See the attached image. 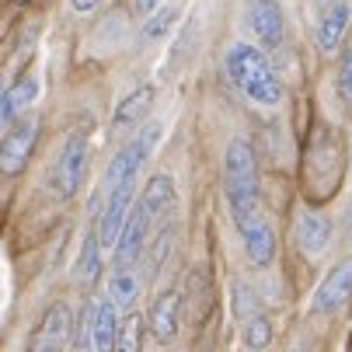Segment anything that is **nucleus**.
<instances>
[{
	"label": "nucleus",
	"mask_w": 352,
	"mask_h": 352,
	"mask_svg": "<svg viewBox=\"0 0 352 352\" xmlns=\"http://www.w3.org/2000/svg\"><path fill=\"white\" fill-rule=\"evenodd\" d=\"M178 324H182V293L168 289L154 300V307H150V331L161 342H171L178 335Z\"/></svg>",
	"instance_id": "9"
},
{
	"label": "nucleus",
	"mask_w": 352,
	"mask_h": 352,
	"mask_svg": "<svg viewBox=\"0 0 352 352\" xmlns=\"http://www.w3.org/2000/svg\"><path fill=\"white\" fill-rule=\"evenodd\" d=\"M244 342H248L251 349H265V345L272 342V324H269L265 314H255V318L244 321Z\"/></svg>",
	"instance_id": "20"
},
{
	"label": "nucleus",
	"mask_w": 352,
	"mask_h": 352,
	"mask_svg": "<svg viewBox=\"0 0 352 352\" xmlns=\"http://www.w3.org/2000/svg\"><path fill=\"white\" fill-rule=\"evenodd\" d=\"M140 286H143V279L129 269V265H119L116 272H112V286H109V296L116 300V304L122 307V311H129L133 304H136V296H140Z\"/></svg>",
	"instance_id": "17"
},
{
	"label": "nucleus",
	"mask_w": 352,
	"mask_h": 352,
	"mask_svg": "<svg viewBox=\"0 0 352 352\" xmlns=\"http://www.w3.org/2000/svg\"><path fill=\"white\" fill-rule=\"evenodd\" d=\"M157 213L150 210V206H133L126 227H122V237L116 244V265H133L140 255H143V248H146V237H150V227H154Z\"/></svg>",
	"instance_id": "5"
},
{
	"label": "nucleus",
	"mask_w": 352,
	"mask_h": 352,
	"mask_svg": "<svg viewBox=\"0 0 352 352\" xmlns=\"http://www.w3.org/2000/svg\"><path fill=\"white\" fill-rule=\"evenodd\" d=\"M227 74L230 80L258 105H279L283 98V84L272 74L269 60L262 56V49L255 45H234L227 53Z\"/></svg>",
	"instance_id": "2"
},
{
	"label": "nucleus",
	"mask_w": 352,
	"mask_h": 352,
	"mask_svg": "<svg viewBox=\"0 0 352 352\" xmlns=\"http://www.w3.org/2000/svg\"><path fill=\"white\" fill-rule=\"evenodd\" d=\"M241 237H244V248H248V258L255 262V265L265 269L276 258V234H272V227L265 220H258L255 227H248Z\"/></svg>",
	"instance_id": "13"
},
{
	"label": "nucleus",
	"mask_w": 352,
	"mask_h": 352,
	"mask_svg": "<svg viewBox=\"0 0 352 352\" xmlns=\"http://www.w3.org/2000/svg\"><path fill=\"white\" fill-rule=\"evenodd\" d=\"M328 241H331V223H328L324 213L304 210V213L296 217V244H300V251H304V255H311V258L324 255Z\"/></svg>",
	"instance_id": "7"
},
{
	"label": "nucleus",
	"mask_w": 352,
	"mask_h": 352,
	"mask_svg": "<svg viewBox=\"0 0 352 352\" xmlns=\"http://www.w3.org/2000/svg\"><path fill=\"white\" fill-rule=\"evenodd\" d=\"M18 4H25V0H18Z\"/></svg>",
	"instance_id": "27"
},
{
	"label": "nucleus",
	"mask_w": 352,
	"mask_h": 352,
	"mask_svg": "<svg viewBox=\"0 0 352 352\" xmlns=\"http://www.w3.org/2000/svg\"><path fill=\"white\" fill-rule=\"evenodd\" d=\"M150 102H154V87H150V84L129 91L122 102L116 105V126H140V119L150 112Z\"/></svg>",
	"instance_id": "14"
},
{
	"label": "nucleus",
	"mask_w": 352,
	"mask_h": 352,
	"mask_svg": "<svg viewBox=\"0 0 352 352\" xmlns=\"http://www.w3.org/2000/svg\"><path fill=\"white\" fill-rule=\"evenodd\" d=\"M84 175H87V136L84 133H74L60 157H56V168H53V188L60 199H74L84 185Z\"/></svg>",
	"instance_id": "3"
},
{
	"label": "nucleus",
	"mask_w": 352,
	"mask_h": 352,
	"mask_svg": "<svg viewBox=\"0 0 352 352\" xmlns=\"http://www.w3.org/2000/svg\"><path fill=\"white\" fill-rule=\"evenodd\" d=\"M171 21H175V14L171 11H157L154 18H150L146 25H143V38L146 42H154V38H161L168 28H171Z\"/></svg>",
	"instance_id": "24"
},
{
	"label": "nucleus",
	"mask_w": 352,
	"mask_h": 352,
	"mask_svg": "<svg viewBox=\"0 0 352 352\" xmlns=\"http://www.w3.org/2000/svg\"><path fill=\"white\" fill-rule=\"evenodd\" d=\"M35 140H38V122L35 119L8 126V136H4V143H0V171H4L8 178L25 171L32 150H35Z\"/></svg>",
	"instance_id": "4"
},
{
	"label": "nucleus",
	"mask_w": 352,
	"mask_h": 352,
	"mask_svg": "<svg viewBox=\"0 0 352 352\" xmlns=\"http://www.w3.org/2000/svg\"><path fill=\"white\" fill-rule=\"evenodd\" d=\"M35 91H38V84H35L32 77L14 80V84L4 91V98H0V122H4V126H14V122H18V116H21V112H28Z\"/></svg>",
	"instance_id": "12"
},
{
	"label": "nucleus",
	"mask_w": 352,
	"mask_h": 352,
	"mask_svg": "<svg viewBox=\"0 0 352 352\" xmlns=\"http://www.w3.org/2000/svg\"><path fill=\"white\" fill-rule=\"evenodd\" d=\"M248 25H251V32H255V38L269 49H276L283 42V11H279L276 0H251Z\"/></svg>",
	"instance_id": "8"
},
{
	"label": "nucleus",
	"mask_w": 352,
	"mask_h": 352,
	"mask_svg": "<svg viewBox=\"0 0 352 352\" xmlns=\"http://www.w3.org/2000/svg\"><path fill=\"white\" fill-rule=\"evenodd\" d=\"M349 293H352V258L342 262V265H335V269L328 272V279H324L321 289H318L314 307H318V311H335V307H342L345 300H349Z\"/></svg>",
	"instance_id": "11"
},
{
	"label": "nucleus",
	"mask_w": 352,
	"mask_h": 352,
	"mask_svg": "<svg viewBox=\"0 0 352 352\" xmlns=\"http://www.w3.org/2000/svg\"><path fill=\"white\" fill-rule=\"evenodd\" d=\"M349 18H352V11H349L345 4H335V8H328V11H324L321 28H318V42H321L324 53H331L335 45H342L345 28H349Z\"/></svg>",
	"instance_id": "16"
},
{
	"label": "nucleus",
	"mask_w": 352,
	"mask_h": 352,
	"mask_svg": "<svg viewBox=\"0 0 352 352\" xmlns=\"http://www.w3.org/2000/svg\"><path fill=\"white\" fill-rule=\"evenodd\" d=\"M102 237H98V223L84 234V244H80V258H77V279L80 283H94L98 272H102Z\"/></svg>",
	"instance_id": "15"
},
{
	"label": "nucleus",
	"mask_w": 352,
	"mask_h": 352,
	"mask_svg": "<svg viewBox=\"0 0 352 352\" xmlns=\"http://www.w3.org/2000/svg\"><path fill=\"white\" fill-rule=\"evenodd\" d=\"M171 241H175V230H171V227H161V230H157V237H154V251H150V265H154V272L161 269L164 255L171 251Z\"/></svg>",
	"instance_id": "23"
},
{
	"label": "nucleus",
	"mask_w": 352,
	"mask_h": 352,
	"mask_svg": "<svg viewBox=\"0 0 352 352\" xmlns=\"http://www.w3.org/2000/svg\"><path fill=\"white\" fill-rule=\"evenodd\" d=\"M140 203L150 206V210L161 217V213L175 203V182H171L168 175H154V178L146 182V188H143V195H140Z\"/></svg>",
	"instance_id": "18"
},
{
	"label": "nucleus",
	"mask_w": 352,
	"mask_h": 352,
	"mask_svg": "<svg viewBox=\"0 0 352 352\" xmlns=\"http://www.w3.org/2000/svg\"><path fill=\"white\" fill-rule=\"evenodd\" d=\"M70 328H74V321H70V311L63 304L49 307L38 331H35V338H32V349L35 352H60L70 342Z\"/></svg>",
	"instance_id": "6"
},
{
	"label": "nucleus",
	"mask_w": 352,
	"mask_h": 352,
	"mask_svg": "<svg viewBox=\"0 0 352 352\" xmlns=\"http://www.w3.org/2000/svg\"><path fill=\"white\" fill-rule=\"evenodd\" d=\"M234 314H237L241 321L262 314V300L255 296V289L244 286V283H237V286H234Z\"/></svg>",
	"instance_id": "19"
},
{
	"label": "nucleus",
	"mask_w": 352,
	"mask_h": 352,
	"mask_svg": "<svg viewBox=\"0 0 352 352\" xmlns=\"http://www.w3.org/2000/svg\"><path fill=\"white\" fill-rule=\"evenodd\" d=\"M119 304L109 296V300H98L94 304V349L98 352H109V349H119Z\"/></svg>",
	"instance_id": "10"
},
{
	"label": "nucleus",
	"mask_w": 352,
	"mask_h": 352,
	"mask_svg": "<svg viewBox=\"0 0 352 352\" xmlns=\"http://www.w3.org/2000/svg\"><path fill=\"white\" fill-rule=\"evenodd\" d=\"M143 318L140 314H129L126 321H122V331H119V349L122 352H136L140 345H143Z\"/></svg>",
	"instance_id": "21"
},
{
	"label": "nucleus",
	"mask_w": 352,
	"mask_h": 352,
	"mask_svg": "<svg viewBox=\"0 0 352 352\" xmlns=\"http://www.w3.org/2000/svg\"><path fill=\"white\" fill-rule=\"evenodd\" d=\"M74 4V11H80V14H87V11H94L98 4H102V0H70Z\"/></svg>",
	"instance_id": "25"
},
{
	"label": "nucleus",
	"mask_w": 352,
	"mask_h": 352,
	"mask_svg": "<svg viewBox=\"0 0 352 352\" xmlns=\"http://www.w3.org/2000/svg\"><path fill=\"white\" fill-rule=\"evenodd\" d=\"M227 203H230V213L241 234L262 220L258 217V206H262L258 164H255V150H251L248 140H234L227 146Z\"/></svg>",
	"instance_id": "1"
},
{
	"label": "nucleus",
	"mask_w": 352,
	"mask_h": 352,
	"mask_svg": "<svg viewBox=\"0 0 352 352\" xmlns=\"http://www.w3.org/2000/svg\"><path fill=\"white\" fill-rule=\"evenodd\" d=\"M338 94H342V102L352 109V42L342 49V60H338Z\"/></svg>",
	"instance_id": "22"
},
{
	"label": "nucleus",
	"mask_w": 352,
	"mask_h": 352,
	"mask_svg": "<svg viewBox=\"0 0 352 352\" xmlns=\"http://www.w3.org/2000/svg\"><path fill=\"white\" fill-rule=\"evenodd\" d=\"M154 4H157V0H136V14H140V18L150 14V11H154Z\"/></svg>",
	"instance_id": "26"
}]
</instances>
